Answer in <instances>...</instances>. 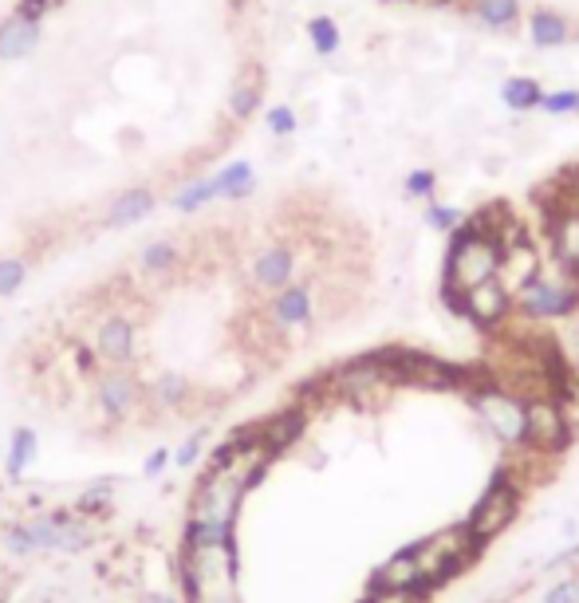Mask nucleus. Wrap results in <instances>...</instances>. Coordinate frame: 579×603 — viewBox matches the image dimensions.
Here are the masks:
<instances>
[{
  "mask_svg": "<svg viewBox=\"0 0 579 603\" xmlns=\"http://www.w3.org/2000/svg\"><path fill=\"white\" fill-rule=\"evenodd\" d=\"M292 272H296V257H292V249L272 245V249H264V253H260L257 265H253V284L264 288V292H280V288H288V284H292Z\"/></svg>",
  "mask_w": 579,
  "mask_h": 603,
  "instance_id": "4468645a",
  "label": "nucleus"
},
{
  "mask_svg": "<svg viewBox=\"0 0 579 603\" xmlns=\"http://www.w3.org/2000/svg\"><path fill=\"white\" fill-rule=\"evenodd\" d=\"M142 603H178V600L166 596V592H150V596H142Z\"/></svg>",
  "mask_w": 579,
  "mask_h": 603,
  "instance_id": "cd10ccee",
  "label": "nucleus"
},
{
  "mask_svg": "<svg viewBox=\"0 0 579 603\" xmlns=\"http://www.w3.org/2000/svg\"><path fill=\"white\" fill-rule=\"evenodd\" d=\"M268 324L276 332H292V328H304L312 320V288L308 284H288L280 292H272V304H268Z\"/></svg>",
  "mask_w": 579,
  "mask_h": 603,
  "instance_id": "9d476101",
  "label": "nucleus"
},
{
  "mask_svg": "<svg viewBox=\"0 0 579 603\" xmlns=\"http://www.w3.org/2000/svg\"><path fill=\"white\" fill-rule=\"evenodd\" d=\"M178 261V249L170 245V241H154V245H146L142 253H138V268L146 272V276H166L170 268Z\"/></svg>",
  "mask_w": 579,
  "mask_h": 603,
  "instance_id": "6ab92c4d",
  "label": "nucleus"
},
{
  "mask_svg": "<svg viewBox=\"0 0 579 603\" xmlns=\"http://www.w3.org/2000/svg\"><path fill=\"white\" fill-rule=\"evenodd\" d=\"M481 552L477 536L469 533V525H450L442 533L418 540V564H422V588L434 592L438 584H446L461 568H469V560Z\"/></svg>",
  "mask_w": 579,
  "mask_h": 603,
  "instance_id": "20e7f679",
  "label": "nucleus"
},
{
  "mask_svg": "<svg viewBox=\"0 0 579 603\" xmlns=\"http://www.w3.org/2000/svg\"><path fill=\"white\" fill-rule=\"evenodd\" d=\"M509 95L513 99H536V87L532 83H516V87H509Z\"/></svg>",
  "mask_w": 579,
  "mask_h": 603,
  "instance_id": "bb28decb",
  "label": "nucleus"
},
{
  "mask_svg": "<svg viewBox=\"0 0 579 603\" xmlns=\"http://www.w3.org/2000/svg\"><path fill=\"white\" fill-rule=\"evenodd\" d=\"M516 308H520L528 320H560V316H572L579 308V280L572 272H564V268H560V276L536 272V276L516 292Z\"/></svg>",
  "mask_w": 579,
  "mask_h": 603,
  "instance_id": "423d86ee",
  "label": "nucleus"
},
{
  "mask_svg": "<svg viewBox=\"0 0 579 603\" xmlns=\"http://www.w3.org/2000/svg\"><path fill=\"white\" fill-rule=\"evenodd\" d=\"M146 399L142 383L130 375L127 367H115L107 375H95V406L111 418V422H123L138 410V402Z\"/></svg>",
  "mask_w": 579,
  "mask_h": 603,
  "instance_id": "6e6552de",
  "label": "nucleus"
},
{
  "mask_svg": "<svg viewBox=\"0 0 579 603\" xmlns=\"http://www.w3.org/2000/svg\"><path fill=\"white\" fill-rule=\"evenodd\" d=\"M501 272V245L485 229H461L453 237L450 257H446V284L457 292H469L485 280H497Z\"/></svg>",
  "mask_w": 579,
  "mask_h": 603,
  "instance_id": "7ed1b4c3",
  "label": "nucleus"
},
{
  "mask_svg": "<svg viewBox=\"0 0 579 603\" xmlns=\"http://www.w3.org/2000/svg\"><path fill=\"white\" fill-rule=\"evenodd\" d=\"M552 257L564 272L579 276V209H560V217H552Z\"/></svg>",
  "mask_w": 579,
  "mask_h": 603,
  "instance_id": "ddd939ff",
  "label": "nucleus"
},
{
  "mask_svg": "<svg viewBox=\"0 0 579 603\" xmlns=\"http://www.w3.org/2000/svg\"><path fill=\"white\" fill-rule=\"evenodd\" d=\"M513 312V296L501 280H485L469 292H461V316H469L477 328H497Z\"/></svg>",
  "mask_w": 579,
  "mask_h": 603,
  "instance_id": "1a4fd4ad",
  "label": "nucleus"
},
{
  "mask_svg": "<svg viewBox=\"0 0 579 603\" xmlns=\"http://www.w3.org/2000/svg\"><path fill=\"white\" fill-rule=\"evenodd\" d=\"M540 603H579V576H572V580H560L556 588H548Z\"/></svg>",
  "mask_w": 579,
  "mask_h": 603,
  "instance_id": "a878e982",
  "label": "nucleus"
},
{
  "mask_svg": "<svg viewBox=\"0 0 579 603\" xmlns=\"http://www.w3.org/2000/svg\"><path fill=\"white\" fill-rule=\"evenodd\" d=\"M520 501H524V489H520L516 473L509 466H501L493 473V481L485 485V493L477 497V505L469 509V517H465L469 533L477 536L481 548L513 529V521L520 517Z\"/></svg>",
  "mask_w": 579,
  "mask_h": 603,
  "instance_id": "f03ea898",
  "label": "nucleus"
},
{
  "mask_svg": "<svg viewBox=\"0 0 579 603\" xmlns=\"http://www.w3.org/2000/svg\"><path fill=\"white\" fill-rule=\"evenodd\" d=\"M111 497H115V481H95L91 489H83L79 497H75V513L79 517H95V513H107L111 509Z\"/></svg>",
  "mask_w": 579,
  "mask_h": 603,
  "instance_id": "a211bd4d",
  "label": "nucleus"
},
{
  "mask_svg": "<svg viewBox=\"0 0 579 603\" xmlns=\"http://www.w3.org/2000/svg\"><path fill=\"white\" fill-rule=\"evenodd\" d=\"M95 355L111 367H127L134 363V324L123 320V316H111L99 324L95 332Z\"/></svg>",
  "mask_w": 579,
  "mask_h": 603,
  "instance_id": "f8f14e48",
  "label": "nucleus"
},
{
  "mask_svg": "<svg viewBox=\"0 0 579 603\" xmlns=\"http://www.w3.org/2000/svg\"><path fill=\"white\" fill-rule=\"evenodd\" d=\"M170 466H174V450L158 446V450H150V454H146V462H142V477H150V481H154V477H162Z\"/></svg>",
  "mask_w": 579,
  "mask_h": 603,
  "instance_id": "aec40b11",
  "label": "nucleus"
},
{
  "mask_svg": "<svg viewBox=\"0 0 579 603\" xmlns=\"http://www.w3.org/2000/svg\"><path fill=\"white\" fill-rule=\"evenodd\" d=\"M201 450H205V438H201V434L186 438V442H182V450H174V466L193 469V466H197V458H201Z\"/></svg>",
  "mask_w": 579,
  "mask_h": 603,
  "instance_id": "4be33fe9",
  "label": "nucleus"
},
{
  "mask_svg": "<svg viewBox=\"0 0 579 603\" xmlns=\"http://www.w3.org/2000/svg\"><path fill=\"white\" fill-rule=\"evenodd\" d=\"M418 592H406V588H371L363 603H418Z\"/></svg>",
  "mask_w": 579,
  "mask_h": 603,
  "instance_id": "5701e85b",
  "label": "nucleus"
},
{
  "mask_svg": "<svg viewBox=\"0 0 579 603\" xmlns=\"http://www.w3.org/2000/svg\"><path fill=\"white\" fill-rule=\"evenodd\" d=\"M524 406H528V402L520 399V395L497 387V383L473 391V410L481 414L485 430H489L501 446H513V450H520V438H524Z\"/></svg>",
  "mask_w": 579,
  "mask_h": 603,
  "instance_id": "0eeeda50",
  "label": "nucleus"
},
{
  "mask_svg": "<svg viewBox=\"0 0 579 603\" xmlns=\"http://www.w3.org/2000/svg\"><path fill=\"white\" fill-rule=\"evenodd\" d=\"M481 16L501 28V24H509L516 16V8H513V0H485V4H481Z\"/></svg>",
  "mask_w": 579,
  "mask_h": 603,
  "instance_id": "b1692460",
  "label": "nucleus"
},
{
  "mask_svg": "<svg viewBox=\"0 0 579 603\" xmlns=\"http://www.w3.org/2000/svg\"><path fill=\"white\" fill-rule=\"evenodd\" d=\"M146 205H150L146 194H138V198H123L119 205H115L111 221H115V225H127V221H134V217H142V213H146Z\"/></svg>",
  "mask_w": 579,
  "mask_h": 603,
  "instance_id": "412c9836",
  "label": "nucleus"
},
{
  "mask_svg": "<svg viewBox=\"0 0 579 603\" xmlns=\"http://www.w3.org/2000/svg\"><path fill=\"white\" fill-rule=\"evenodd\" d=\"M24 284V261H0V296L16 292Z\"/></svg>",
  "mask_w": 579,
  "mask_h": 603,
  "instance_id": "393cba45",
  "label": "nucleus"
},
{
  "mask_svg": "<svg viewBox=\"0 0 579 603\" xmlns=\"http://www.w3.org/2000/svg\"><path fill=\"white\" fill-rule=\"evenodd\" d=\"M36 450H40V438H36V430L20 426V430H16L12 438H8V458H4V469H8V477H20L24 469L32 466Z\"/></svg>",
  "mask_w": 579,
  "mask_h": 603,
  "instance_id": "f3484780",
  "label": "nucleus"
},
{
  "mask_svg": "<svg viewBox=\"0 0 579 603\" xmlns=\"http://www.w3.org/2000/svg\"><path fill=\"white\" fill-rule=\"evenodd\" d=\"M371 588H406V592H418L426 596L422 588V564H418V540H410L406 548H398L383 568L371 576Z\"/></svg>",
  "mask_w": 579,
  "mask_h": 603,
  "instance_id": "9b49d317",
  "label": "nucleus"
},
{
  "mask_svg": "<svg viewBox=\"0 0 579 603\" xmlns=\"http://www.w3.org/2000/svg\"><path fill=\"white\" fill-rule=\"evenodd\" d=\"M0 544L8 556H40V552L75 556L95 544V525L87 517H79L75 509H44L32 521L8 525Z\"/></svg>",
  "mask_w": 579,
  "mask_h": 603,
  "instance_id": "f257e3e1",
  "label": "nucleus"
},
{
  "mask_svg": "<svg viewBox=\"0 0 579 603\" xmlns=\"http://www.w3.org/2000/svg\"><path fill=\"white\" fill-rule=\"evenodd\" d=\"M572 446V418L560 399H528L524 406V438L520 450L532 458H556Z\"/></svg>",
  "mask_w": 579,
  "mask_h": 603,
  "instance_id": "39448f33",
  "label": "nucleus"
},
{
  "mask_svg": "<svg viewBox=\"0 0 579 603\" xmlns=\"http://www.w3.org/2000/svg\"><path fill=\"white\" fill-rule=\"evenodd\" d=\"M146 399H150V406L178 410L182 402L190 399V379H186V375H178V371H166V375H158V379L146 387Z\"/></svg>",
  "mask_w": 579,
  "mask_h": 603,
  "instance_id": "2eb2a0df",
  "label": "nucleus"
},
{
  "mask_svg": "<svg viewBox=\"0 0 579 603\" xmlns=\"http://www.w3.org/2000/svg\"><path fill=\"white\" fill-rule=\"evenodd\" d=\"M300 430H304V414L300 410H284V414H276V418H268V422H260L257 434L280 454L288 442H296L300 438Z\"/></svg>",
  "mask_w": 579,
  "mask_h": 603,
  "instance_id": "dca6fc26",
  "label": "nucleus"
}]
</instances>
